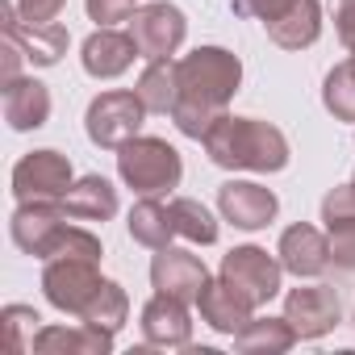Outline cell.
Wrapping results in <instances>:
<instances>
[{
	"mask_svg": "<svg viewBox=\"0 0 355 355\" xmlns=\"http://www.w3.org/2000/svg\"><path fill=\"white\" fill-rule=\"evenodd\" d=\"M175 96L171 105V121L184 138H205L209 125L230 109V101L243 88V59L226 46H197L189 55L175 59Z\"/></svg>",
	"mask_w": 355,
	"mask_h": 355,
	"instance_id": "6da1fadb",
	"label": "cell"
},
{
	"mask_svg": "<svg viewBox=\"0 0 355 355\" xmlns=\"http://www.w3.org/2000/svg\"><path fill=\"white\" fill-rule=\"evenodd\" d=\"M205 155L214 167L222 171H255V175H272V171H284L293 150H288V138L280 125L263 121V117H234V113H222L209 134L201 138Z\"/></svg>",
	"mask_w": 355,
	"mask_h": 355,
	"instance_id": "7a4b0ae2",
	"label": "cell"
},
{
	"mask_svg": "<svg viewBox=\"0 0 355 355\" xmlns=\"http://www.w3.org/2000/svg\"><path fill=\"white\" fill-rule=\"evenodd\" d=\"M117 175L134 197H163L171 189H180L184 180V159L167 138L138 134L117 150Z\"/></svg>",
	"mask_w": 355,
	"mask_h": 355,
	"instance_id": "3957f363",
	"label": "cell"
},
{
	"mask_svg": "<svg viewBox=\"0 0 355 355\" xmlns=\"http://www.w3.org/2000/svg\"><path fill=\"white\" fill-rule=\"evenodd\" d=\"M142 121H146L142 96L125 92V88H109V92L92 96V105L84 113V134L101 150H121L130 138L142 134Z\"/></svg>",
	"mask_w": 355,
	"mask_h": 355,
	"instance_id": "277c9868",
	"label": "cell"
},
{
	"mask_svg": "<svg viewBox=\"0 0 355 355\" xmlns=\"http://www.w3.org/2000/svg\"><path fill=\"white\" fill-rule=\"evenodd\" d=\"M218 276L230 280L255 309L268 305L272 297H280V288H284V263H280V255H268V251L255 247V243L230 247V251L222 255Z\"/></svg>",
	"mask_w": 355,
	"mask_h": 355,
	"instance_id": "5b68a950",
	"label": "cell"
},
{
	"mask_svg": "<svg viewBox=\"0 0 355 355\" xmlns=\"http://www.w3.org/2000/svg\"><path fill=\"white\" fill-rule=\"evenodd\" d=\"M101 284H105V276H101V263L96 259H71V255L42 259V297L59 313L80 318L88 309V301L96 297Z\"/></svg>",
	"mask_w": 355,
	"mask_h": 355,
	"instance_id": "8992f818",
	"label": "cell"
},
{
	"mask_svg": "<svg viewBox=\"0 0 355 355\" xmlns=\"http://www.w3.org/2000/svg\"><path fill=\"white\" fill-rule=\"evenodd\" d=\"M125 26H130V38H134V46H138V55L146 63L171 59L175 51L184 46V38H189V17H184L180 5H171V0H150V5H138Z\"/></svg>",
	"mask_w": 355,
	"mask_h": 355,
	"instance_id": "52a82bcc",
	"label": "cell"
},
{
	"mask_svg": "<svg viewBox=\"0 0 355 355\" xmlns=\"http://www.w3.org/2000/svg\"><path fill=\"white\" fill-rule=\"evenodd\" d=\"M9 184H13L17 201H63L67 189L76 184V171H71V159L63 150L42 146V150H30L13 163Z\"/></svg>",
	"mask_w": 355,
	"mask_h": 355,
	"instance_id": "ba28073f",
	"label": "cell"
},
{
	"mask_svg": "<svg viewBox=\"0 0 355 355\" xmlns=\"http://www.w3.org/2000/svg\"><path fill=\"white\" fill-rule=\"evenodd\" d=\"M218 214H222V222H230L234 230L255 234V230H263V226L276 222L280 197H276L268 184H259V180H226V184L218 189Z\"/></svg>",
	"mask_w": 355,
	"mask_h": 355,
	"instance_id": "9c48e42d",
	"label": "cell"
},
{
	"mask_svg": "<svg viewBox=\"0 0 355 355\" xmlns=\"http://www.w3.org/2000/svg\"><path fill=\"white\" fill-rule=\"evenodd\" d=\"M284 318L293 322L297 338H322L338 326L343 318V301L330 284H297L284 293Z\"/></svg>",
	"mask_w": 355,
	"mask_h": 355,
	"instance_id": "30bf717a",
	"label": "cell"
},
{
	"mask_svg": "<svg viewBox=\"0 0 355 355\" xmlns=\"http://www.w3.org/2000/svg\"><path fill=\"white\" fill-rule=\"evenodd\" d=\"M209 284V268L201 255L184 251V247H159L150 259V288L167 293V297H180L189 305H197L201 288Z\"/></svg>",
	"mask_w": 355,
	"mask_h": 355,
	"instance_id": "8fae6325",
	"label": "cell"
},
{
	"mask_svg": "<svg viewBox=\"0 0 355 355\" xmlns=\"http://www.w3.org/2000/svg\"><path fill=\"white\" fill-rule=\"evenodd\" d=\"M63 226H67L63 201H17V209H13V218H9L13 243H17L26 255H34V259H46V255H51V247H55V239L63 234Z\"/></svg>",
	"mask_w": 355,
	"mask_h": 355,
	"instance_id": "7c38bea8",
	"label": "cell"
},
{
	"mask_svg": "<svg viewBox=\"0 0 355 355\" xmlns=\"http://www.w3.org/2000/svg\"><path fill=\"white\" fill-rule=\"evenodd\" d=\"M138 326H142L146 347L175 351V347H189V343H193V313H189V301L167 297V293H155V297L142 305Z\"/></svg>",
	"mask_w": 355,
	"mask_h": 355,
	"instance_id": "4fadbf2b",
	"label": "cell"
},
{
	"mask_svg": "<svg viewBox=\"0 0 355 355\" xmlns=\"http://www.w3.org/2000/svg\"><path fill=\"white\" fill-rule=\"evenodd\" d=\"M276 255H280L284 272L297 280H318L330 272V239H326V230H318L309 222L288 226L276 243Z\"/></svg>",
	"mask_w": 355,
	"mask_h": 355,
	"instance_id": "5bb4252c",
	"label": "cell"
},
{
	"mask_svg": "<svg viewBox=\"0 0 355 355\" xmlns=\"http://www.w3.org/2000/svg\"><path fill=\"white\" fill-rule=\"evenodd\" d=\"M134 59H142V55H138L130 30L121 34L117 26H96L80 46V63L92 80H117L134 67Z\"/></svg>",
	"mask_w": 355,
	"mask_h": 355,
	"instance_id": "9a60e30c",
	"label": "cell"
},
{
	"mask_svg": "<svg viewBox=\"0 0 355 355\" xmlns=\"http://www.w3.org/2000/svg\"><path fill=\"white\" fill-rule=\"evenodd\" d=\"M0 30L17 34V42L26 46V59H30L34 67H55V63L67 55V46H71L67 26H59V21H51V26H30V21H21L17 0H5V5H0Z\"/></svg>",
	"mask_w": 355,
	"mask_h": 355,
	"instance_id": "2e32d148",
	"label": "cell"
},
{
	"mask_svg": "<svg viewBox=\"0 0 355 355\" xmlns=\"http://www.w3.org/2000/svg\"><path fill=\"white\" fill-rule=\"evenodd\" d=\"M0 109H5L9 130L17 134L42 130L51 121V88L34 76H17L9 84H0Z\"/></svg>",
	"mask_w": 355,
	"mask_h": 355,
	"instance_id": "e0dca14e",
	"label": "cell"
},
{
	"mask_svg": "<svg viewBox=\"0 0 355 355\" xmlns=\"http://www.w3.org/2000/svg\"><path fill=\"white\" fill-rule=\"evenodd\" d=\"M113 338L117 334H109L101 326H88V322H76V326L46 322L34 334L30 355H109L113 351Z\"/></svg>",
	"mask_w": 355,
	"mask_h": 355,
	"instance_id": "ac0fdd59",
	"label": "cell"
},
{
	"mask_svg": "<svg viewBox=\"0 0 355 355\" xmlns=\"http://www.w3.org/2000/svg\"><path fill=\"white\" fill-rule=\"evenodd\" d=\"M197 309H201V322L209 326V330H218V334H239L251 318H255V305L230 284V280H214L209 276V284L201 288V297H197Z\"/></svg>",
	"mask_w": 355,
	"mask_h": 355,
	"instance_id": "d6986e66",
	"label": "cell"
},
{
	"mask_svg": "<svg viewBox=\"0 0 355 355\" xmlns=\"http://www.w3.org/2000/svg\"><path fill=\"white\" fill-rule=\"evenodd\" d=\"M263 30L280 51H305L322 38V5L318 0H288V9L263 21Z\"/></svg>",
	"mask_w": 355,
	"mask_h": 355,
	"instance_id": "ffe728a7",
	"label": "cell"
},
{
	"mask_svg": "<svg viewBox=\"0 0 355 355\" xmlns=\"http://www.w3.org/2000/svg\"><path fill=\"white\" fill-rule=\"evenodd\" d=\"M125 230L138 247H171V239L180 234L175 230V214H171V201H159V197H138L130 218H125Z\"/></svg>",
	"mask_w": 355,
	"mask_h": 355,
	"instance_id": "44dd1931",
	"label": "cell"
},
{
	"mask_svg": "<svg viewBox=\"0 0 355 355\" xmlns=\"http://www.w3.org/2000/svg\"><path fill=\"white\" fill-rule=\"evenodd\" d=\"M63 209L71 222H113L117 218V189L105 175H80L63 197Z\"/></svg>",
	"mask_w": 355,
	"mask_h": 355,
	"instance_id": "7402d4cb",
	"label": "cell"
},
{
	"mask_svg": "<svg viewBox=\"0 0 355 355\" xmlns=\"http://www.w3.org/2000/svg\"><path fill=\"white\" fill-rule=\"evenodd\" d=\"M297 338L293 322L280 313V318H251L239 334H234V351L239 355H284Z\"/></svg>",
	"mask_w": 355,
	"mask_h": 355,
	"instance_id": "603a6c76",
	"label": "cell"
},
{
	"mask_svg": "<svg viewBox=\"0 0 355 355\" xmlns=\"http://www.w3.org/2000/svg\"><path fill=\"white\" fill-rule=\"evenodd\" d=\"M134 92L142 96L146 113H171L175 96H180V88H175V59H155L142 67Z\"/></svg>",
	"mask_w": 355,
	"mask_h": 355,
	"instance_id": "cb8c5ba5",
	"label": "cell"
},
{
	"mask_svg": "<svg viewBox=\"0 0 355 355\" xmlns=\"http://www.w3.org/2000/svg\"><path fill=\"white\" fill-rule=\"evenodd\" d=\"M80 322H88V326H101V330L117 334V330L130 322V297H125V288H121L117 280H105V284L96 288V297L88 301V309L80 313Z\"/></svg>",
	"mask_w": 355,
	"mask_h": 355,
	"instance_id": "d4e9b609",
	"label": "cell"
},
{
	"mask_svg": "<svg viewBox=\"0 0 355 355\" xmlns=\"http://www.w3.org/2000/svg\"><path fill=\"white\" fill-rule=\"evenodd\" d=\"M171 214H175V230H180V239L197 243V247H214L218 243V218L197 201V197H175L171 201Z\"/></svg>",
	"mask_w": 355,
	"mask_h": 355,
	"instance_id": "484cf974",
	"label": "cell"
},
{
	"mask_svg": "<svg viewBox=\"0 0 355 355\" xmlns=\"http://www.w3.org/2000/svg\"><path fill=\"white\" fill-rule=\"evenodd\" d=\"M322 105H326L330 117L355 125V67H351V59L326 71V80H322Z\"/></svg>",
	"mask_w": 355,
	"mask_h": 355,
	"instance_id": "4316f807",
	"label": "cell"
},
{
	"mask_svg": "<svg viewBox=\"0 0 355 355\" xmlns=\"http://www.w3.org/2000/svg\"><path fill=\"white\" fill-rule=\"evenodd\" d=\"M0 326H5V347L13 355H30L34 334L42 330V318L34 305H5L0 309Z\"/></svg>",
	"mask_w": 355,
	"mask_h": 355,
	"instance_id": "83f0119b",
	"label": "cell"
},
{
	"mask_svg": "<svg viewBox=\"0 0 355 355\" xmlns=\"http://www.w3.org/2000/svg\"><path fill=\"white\" fill-rule=\"evenodd\" d=\"M55 255H71V259H96V263H101L105 247H101V239H96L92 230H84V226H63V234L55 239V247H51V255H46V259H55Z\"/></svg>",
	"mask_w": 355,
	"mask_h": 355,
	"instance_id": "f1b7e54d",
	"label": "cell"
},
{
	"mask_svg": "<svg viewBox=\"0 0 355 355\" xmlns=\"http://www.w3.org/2000/svg\"><path fill=\"white\" fill-rule=\"evenodd\" d=\"M334 222H355V180L334 184L322 197V226H334Z\"/></svg>",
	"mask_w": 355,
	"mask_h": 355,
	"instance_id": "f546056e",
	"label": "cell"
},
{
	"mask_svg": "<svg viewBox=\"0 0 355 355\" xmlns=\"http://www.w3.org/2000/svg\"><path fill=\"white\" fill-rule=\"evenodd\" d=\"M326 239H330V263L338 272H355V222L326 226Z\"/></svg>",
	"mask_w": 355,
	"mask_h": 355,
	"instance_id": "4dcf8cb0",
	"label": "cell"
},
{
	"mask_svg": "<svg viewBox=\"0 0 355 355\" xmlns=\"http://www.w3.org/2000/svg\"><path fill=\"white\" fill-rule=\"evenodd\" d=\"M138 5H142V0H84L88 21H96V26H121V21H130Z\"/></svg>",
	"mask_w": 355,
	"mask_h": 355,
	"instance_id": "1f68e13d",
	"label": "cell"
},
{
	"mask_svg": "<svg viewBox=\"0 0 355 355\" xmlns=\"http://www.w3.org/2000/svg\"><path fill=\"white\" fill-rule=\"evenodd\" d=\"M26 63H30V59H26V46L17 42V34H9V30H5V38H0V84L17 80Z\"/></svg>",
	"mask_w": 355,
	"mask_h": 355,
	"instance_id": "d6a6232c",
	"label": "cell"
},
{
	"mask_svg": "<svg viewBox=\"0 0 355 355\" xmlns=\"http://www.w3.org/2000/svg\"><path fill=\"white\" fill-rule=\"evenodd\" d=\"M63 9H67V0H17V13L30 26H51V21H59Z\"/></svg>",
	"mask_w": 355,
	"mask_h": 355,
	"instance_id": "836d02e7",
	"label": "cell"
},
{
	"mask_svg": "<svg viewBox=\"0 0 355 355\" xmlns=\"http://www.w3.org/2000/svg\"><path fill=\"white\" fill-rule=\"evenodd\" d=\"M284 9H288V0H234V13H251L259 21H272Z\"/></svg>",
	"mask_w": 355,
	"mask_h": 355,
	"instance_id": "e575fe53",
	"label": "cell"
},
{
	"mask_svg": "<svg viewBox=\"0 0 355 355\" xmlns=\"http://www.w3.org/2000/svg\"><path fill=\"white\" fill-rule=\"evenodd\" d=\"M334 34L355 55V5H334Z\"/></svg>",
	"mask_w": 355,
	"mask_h": 355,
	"instance_id": "d590c367",
	"label": "cell"
},
{
	"mask_svg": "<svg viewBox=\"0 0 355 355\" xmlns=\"http://www.w3.org/2000/svg\"><path fill=\"white\" fill-rule=\"evenodd\" d=\"M334 5H355V0H334Z\"/></svg>",
	"mask_w": 355,
	"mask_h": 355,
	"instance_id": "8d00e7d4",
	"label": "cell"
},
{
	"mask_svg": "<svg viewBox=\"0 0 355 355\" xmlns=\"http://www.w3.org/2000/svg\"><path fill=\"white\" fill-rule=\"evenodd\" d=\"M351 67H355V55H351Z\"/></svg>",
	"mask_w": 355,
	"mask_h": 355,
	"instance_id": "74e56055",
	"label": "cell"
}]
</instances>
